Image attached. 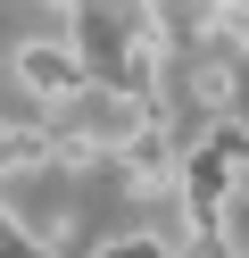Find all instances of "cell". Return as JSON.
Segmentation results:
<instances>
[{"mask_svg":"<svg viewBox=\"0 0 249 258\" xmlns=\"http://www.w3.org/2000/svg\"><path fill=\"white\" fill-rule=\"evenodd\" d=\"M175 250L183 258H232V233H224V225H216V233H183Z\"/></svg>","mask_w":249,"mask_h":258,"instance_id":"277c9868","label":"cell"},{"mask_svg":"<svg viewBox=\"0 0 249 258\" xmlns=\"http://www.w3.org/2000/svg\"><path fill=\"white\" fill-rule=\"evenodd\" d=\"M183 100L199 108V117H224V108H241V67L216 50H199L191 67H183Z\"/></svg>","mask_w":249,"mask_h":258,"instance_id":"3957f363","label":"cell"},{"mask_svg":"<svg viewBox=\"0 0 249 258\" xmlns=\"http://www.w3.org/2000/svg\"><path fill=\"white\" fill-rule=\"evenodd\" d=\"M50 167H58V117H50V125H9V117H0V183L50 175Z\"/></svg>","mask_w":249,"mask_h":258,"instance_id":"7a4b0ae2","label":"cell"},{"mask_svg":"<svg viewBox=\"0 0 249 258\" xmlns=\"http://www.w3.org/2000/svg\"><path fill=\"white\" fill-rule=\"evenodd\" d=\"M17 84L33 92V100L58 117L66 100H75L83 84H92V58H83V42L66 34V42H17Z\"/></svg>","mask_w":249,"mask_h":258,"instance_id":"6da1fadb","label":"cell"}]
</instances>
